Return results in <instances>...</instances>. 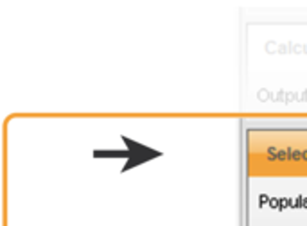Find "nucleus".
I'll return each instance as SVG.
<instances>
[]
</instances>
